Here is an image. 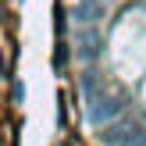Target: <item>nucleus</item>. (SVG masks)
I'll return each instance as SVG.
<instances>
[{"mask_svg": "<svg viewBox=\"0 0 146 146\" xmlns=\"http://www.w3.org/2000/svg\"><path fill=\"white\" fill-rule=\"evenodd\" d=\"M125 111V100L114 96V93H100L89 86V121L93 125H104V121H114Z\"/></svg>", "mask_w": 146, "mask_h": 146, "instance_id": "obj_1", "label": "nucleus"}, {"mask_svg": "<svg viewBox=\"0 0 146 146\" xmlns=\"http://www.w3.org/2000/svg\"><path fill=\"white\" fill-rule=\"evenodd\" d=\"M104 14H107V4H104V0H78V4L71 7V21H75V25H82V29L96 25Z\"/></svg>", "mask_w": 146, "mask_h": 146, "instance_id": "obj_2", "label": "nucleus"}, {"mask_svg": "<svg viewBox=\"0 0 146 146\" xmlns=\"http://www.w3.org/2000/svg\"><path fill=\"white\" fill-rule=\"evenodd\" d=\"M71 50H75V57H82V61H96V57H100V32L93 25L89 29H78Z\"/></svg>", "mask_w": 146, "mask_h": 146, "instance_id": "obj_3", "label": "nucleus"}]
</instances>
